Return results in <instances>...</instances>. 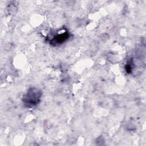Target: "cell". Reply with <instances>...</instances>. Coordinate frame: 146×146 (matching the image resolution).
<instances>
[{
    "mask_svg": "<svg viewBox=\"0 0 146 146\" xmlns=\"http://www.w3.org/2000/svg\"><path fill=\"white\" fill-rule=\"evenodd\" d=\"M41 93L37 88H33L30 89L23 98V101L27 104L34 106L39 102Z\"/></svg>",
    "mask_w": 146,
    "mask_h": 146,
    "instance_id": "6da1fadb",
    "label": "cell"
}]
</instances>
